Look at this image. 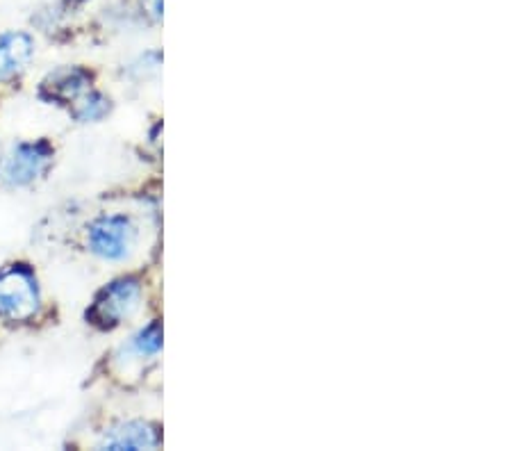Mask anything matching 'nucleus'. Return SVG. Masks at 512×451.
I'll return each mask as SVG.
<instances>
[{"instance_id": "obj_1", "label": "nucleus", "mask_w": 512, "mask_h": 451, "mask_svg": "<svg viewBox=\"0 0 512 451\" xmlns=\"http://www.w3.org/2000/svg\"><path fill=\"white\" fill-rule=\"evenodd\" d=\"M39 310V287L35 274L23 265L0 272V317L10 322H28Z\"/></svg>"}, {"instance_id": "obj_2", "label": "nucleus", "mask_w": 512, "mask_h": 451, "mask_svg": "<svg viewBox=\"0 0 512 451\" xmlns=\"http://www.w3.org/2000/svg\"><path fill=\"white\" fill-rule=\"evenodd\" d=\"M87 242L98 258L119 262L130 258L137 244V226L128 215H103L89 226Z\"/></svg>"}, {"instance_id": "obj_3", "label": "nucleus", "mask_w": 512, "mask_h": 451, "mask_svg": "<svg viewBox=\"0 0 512 451\" xmlns=\"http://www.w3.org/2000/svg\"><path fill=\"white\" fill-rule=\"evenodd\" d=\"M139 301H142V285L137 278H119L98 294L89 310V319L101 328H114L135 315Z\"/></svg>"}, {"instance_id": "obj_4", "label": "nucleus", "mask_w": 512, "mask_h": 451, "mask_svg": "<svg viewBox=\"0 0 512 451\" xmlns=\"http://www.w3.org/2000/svg\"><path fill=\"white\" fill-rule=\"evenodd\" d=\"M53 151L46 142L19 144L5 162V180L10 185H30L46 174Z\"/></svg>"}, {"instance_id": "obj_5", "label": "nucleus", "mask_w": 512, "mask_h": 451, "mask_svg": "<svg viewBox=\"0 0 512 451\" xmlns=\"http://www.w3.org/2000/svg\"><path fill=\"white\" fill-rule=\"evenodd\" d=\"M89 73L78 67H64L51 73L44 82H41V96L46 101H55L62 105L76 103L78 98L87 92L89 87Z\"/></svg>"}, {"instance_id": "obj_6", "label": "nucleus", "mask_w": 512, "mask_h": 451, "mask_svg": "<svg viewBox=\"0 0 512 451\" xmlns=\"http://www.w3.org/2000/svg\"><path fill=\"white\" fill-rule=\"evenodd\" d=\"M32 55H35V41L26 32L0 35V80H10L26 71Z\"/></svg>"}, {"instance_id": "obj_7", "label": "nucleus", "mask_w": 512, "mask_h": 451, "mask_svg": "<svg viewBox=\"0 0 512 451\" xmlns=\"http://www.w3.org/2000/svg\"><path fill=\"white\" fill-rule=\"evenodd\" d=\"M160 445V433L148 422H126L107 433L105 449H153Z\"/></svg>"}, {"instance_id": "obj_8", "label": "nucleus", "mask_w": 512, "mask_h": 451, "mask_svg": "<svg viewBox=\"0 0 512 451\" xmlns=\"http://www.w3.org/2000/svg\"><path fill=\"white\" fill-rule=\"evenodd\" d=\"M107 112H110V101H107L103 94L89 92V94H82L76 101L73 117L78 121H98L103 119Z\"/></svg>"}, {"instance_id": "obj_9", "label": "nucleus", "mask_w": 512, "mask_h": 451, "mask_svg": "<svg viewBox=\"0 0 512 451\" xmlns=\"http://www.w3.org/2000/svg\"><path fill=\"white\" fill-rule=\"evenodd\" d=\"M130 349L137 356H155L162 349V326L158 322H151L142 328L130 342Z\"/></svg>"}, {"instance_id": "obj_10", "label": "nucleus", "mask_w": 512, "mask_h": 451, "mask_svg": "<svg viewBox=\"0 0 512 451\" xmlns=\"http://www.w3.org/2000/svg\"><path fill=\"white\" fill-rule=\"evenodd\" d=\"M148 14L155 16V19H162V0H142Z\"/></svg>"}]
</instances>
